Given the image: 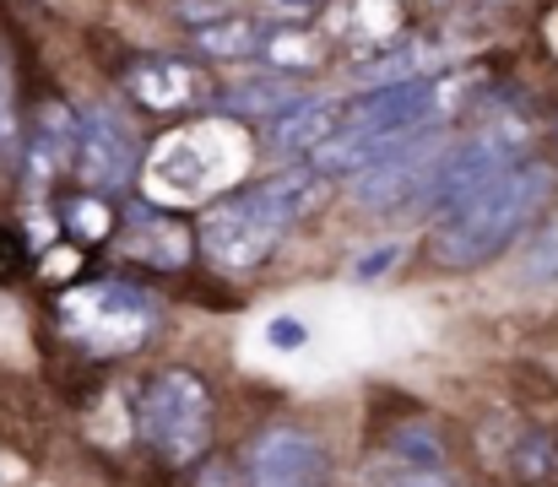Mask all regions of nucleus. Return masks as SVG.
<instances>
[{
	"mask_svg": "<svg viewBox=\"0 0 558 487\" xmlns=\"http://www.w3.org/2000/svg\"><path fill=\"white\" fill-rule=\"evenodd\" d=\"M554 195V168L543 162H505L488 184L461 195L456 206L439 211L434 228V255L445 266H483L494 260L526 222L532 211Z\"/></svg>",
	"mask_w": 558,
	"mask_h": 487,
	"instance_id": "f257e3e1",
	"label": "nucleus"
},
{
	"mask_svg": "<svg viewBox=\"0 0 558 487\" xmlns=\"http://www.w3.org/2000/svg\"><path fill=\"white\" fill-rule=\"evenodd\" d=\"M315 206H320V173L288 168V173H277V179L250 184V190L233 195V200H217V206L201 217V249H206V260H217V266H228V271H250V266H260V260L277 249V239H282L299 217H310Z\"/></svg>",
	"mask_w": 558,
	"mask_h": 487,
	"instance_id": "f03ea898",
	"label": "nucleus"
},
{
	"mask_svg": "<svg viewBox=\"0 0 558 487\" xmlns=\"http://www.w3.org/2000/svg\"><path fill=\"white\" fill-rule=\"evenodd\" d=\"M244 158H250V147L239 142L233 125H190L153 153L147 184L163 200H201V195H217L228 179H239Z\"/></svg>",
	"mask_w": 558,
	"mask_h": 487,
	"instance_id": "7ed1b4c3",
	"label": "nucleus"
},
{
	"mask_svg": "<svg viewBox=\"0 0 558 487\" xmlns=\"http://www.w3.org/2000/svg\"><path fill=\"white\" fill-rule=\"evenodd\" d=\"M60 320L71 330V341H82L87 352H136L147 330L158 325V304L153 293L131 282H93L60 299Z\"/></svg>",
	"mask_w": 558,
	"mask_h": 487,
	"instance_id": "20e7f679",
	"label": "nucleus"
},
{
	"mask_svg": "<svg viewBox=\"0 0 558 487\" xmlns=\"http://www.w3.org/2000/svg\"><path fill=\"white\" fill-rule=\"evenodd\" d=\"M142 434L153 439V450L174 466H190L201 450H206V434H211V395L206 385L185 374V368H169L147 385L142 395Z\"/></svg>",
	"mask_w": 558,
	"mask_h": 487,
	"instance_id": "39448f33",
	"label": "nucleus"
},
{
	"mask_svg": "<svg viewBox=\"0 0 558 487\" xmlns=\"http://www.w3.org/2000/svg\"><path fill=\"white\" fill-rule=\"evenodd\" d=\"M326 455L299 428H266L250 445V487H320Z\"/></svg>",
	"mask_w": 558,
	"mask_h": 487,
	"instance_id": "423d86ee",
	"label": "nucleus"
},
{
	"mask_svg": "<svg viewBox=\"0 0 558 487\" xmlns=\"http://www.w3.org/2000/svg\"><path fill=\"white\" fill-rule=\"evenodd\" d=\"M71 168H76L82 184L98 190V195L131 184V173H136V142H131V131L114 125L109 114L82 120V125H76V158H71Z\"/></svg>",
	"mask_w": 558,
	"mask_h": 487,
	"instance_id": "0eeeda50",
	"label": "nucleus"
},
{
	"mask_svg": "<svg viewBox=\"0 0 558 487\" xmlns=\"http://www.w3.org/2000/svg\"><path fill=\"white\" fill-rule=\"evenodd\" d=\"M337 104L331 98H293L282 114H277V131H271V142H277V153H315L326 136H331V125H337Z\"/></svg>",
	"mask_w": 558,
	"mask_h": 487,
	"instance_id": "6e6552de",
	"label": "nucleus"
},
{
	"mask_svg": "<svg viewBox=\"0 0 558 487\" xmlns=\"http://www.w3.org/2000/svg\"><path fill=\"white\" fill-rule=\"evenodd\" d=\"M71 158H76V120L60 104H49L33 125V162H27L33 184H49L60 168H71Z\"/></svg>",
	"mask_w": 558,
	"mask_h": 487,
	"instance_id": "1a4fd4ad",
	"label": "nucleus"
},
{
	"mask_svg": "<svg viewBox=\"0 0 558 487\" xmlns=\"http://www.w3.org/2000/svg\"><path fill=\"white\" fill-rule=\"evenodd\" d=\"M125 255H136V260H153V266H185L190 255V233L169 217H136L131 222V233H125Z\"/></svg>",
	"mask_w": 558,
	"mask_h": 487,
	"instance_id": "9d476101",
	"label": "nucleus"
},
{
	"mask_svg": "<svg viewBox=\"0 0 558 487\" xmlns=\"http://www.w3.org/2000/svg\"><path fill=\"white\" fill-rule=\"evenodd\" d=\"M131 93L142 104H153V109H185L190 98L201 93V82L190 76L185 65H147V71L131 76Z\"/></svg>",
	"mask_w": 558,
	"mask_h": 487,
	"instance_id": "9b49d317",
	"label": "nucleus"
},
{
	"mask_svg": "<svg viewBox=\"0 0 558 487\" xmlns=\"http://www.w3.org/2000/svg\"><path fill=\"white\" fill-rule=\"evenodd\" d=\"M293 98H299V93H293L288 82L271 76V82H260V87H239V93H228V109H233V114H255V120H277Z\"/></svg>",
	"mask_w": 558,
	"mask_h": 487,
	"instance_id": "f8f14e48",
	"label": "nucleus"
},
{
	"mask_svg": "<svg viewBox=\"0 0 558 487\" xmlns=\"http://www.w3.org/2000/svg\"><path fill=\"white\" fill-rule=\"evenodd\" d=\"M195 44H201L206 54H217V60H239V54L255 49V27H250V22H217V27H201Z\"/></svg>",
	"mask_w": 558,
	"mask_h": 487,
	"instance_id": "ddd939ff",
	"label": "nucleus"
},
{
	"mask_svg": "<svg viewBox=\"0 0 558 487\" xmlns=\"http://www.w3.org/2000/svg\"><path fill=\"white\" fill-rule=\"evenodd\" d=\"M526 282H558V217L548 222V233L526 249Z\"/></svg>",
	"mask_w": 558,
	"mask_h": 487,
	"instance_id": "4468645a",
	"label": "nucleus"
},
{
	"mask_svg": "<svg viewBox=\"0 0 558 487\" xmlns=\"http://www.w3.org/2000/svg\"><path fill=\"white\" fill-rule=\"evenodd\" d=\"M71 228H76V233H87V239H98V233L109 228V211H104L98 200H82V211L71 206Z\"/></svg>",
	"mask_w": 558,
	"mask_h": 487,
	"instance_id": "2eb2a0df",
	"label": "nucleus"
},
{
	"mask_svg": "<svg viewBox=\"0 0 558 487\" xmlns=\"http://www.w3.org/2000/svg\"><path fill=\"white\" fill-rule=\"evenodd\" d=\"M0 142H5V147L16 142V98H11V76H5V65H0Z\"/></svg>",
	"mask_w": 558,
	"mask_h": 487,
	"instance_id": "dca6fc26",
	"label": "nucleus"
},
{
	"mask_svg": "<svg viewBox=\"0 0 558 487\" xmlns=\"http://www.w3.org/2000/svg\"><path fill=\"white\" fill-rule=\"evenodd\" d=\"M390 487H450V483H445V477H439L434 466H417V472H407V477H396V483H390Z\"/></svg>",
	"mask_w": 558,
	"mask_h": 487,
	"instance_id": "f3484780",
	"label": "nucleus"
},
{
	"mask_svg": "<svg viewBox=\"0 0 558 487\" xmlns=\"http://www.w3.org/2000/svg\"><path fill=\"white\" fill-rule=\"evenodd\" d=\"M271 341H277V346H304V325L299 320H277L271 325Z\"/></svg>",
	"mask_w": 558,
	"mask_h": 487,
	"instance_id": "a211bd4d",
	"label": "nucleus"
},
{
	"mask_svg": "<svg viewBox=\"0 0 558 487\" xmlns=\"http://www.w3.org/2000/svg\"><path fill=\"white\" fill-rule=\"evenodd\" d=\"M396 266V244H385V255H369L364 266H359V277H374V271H390Z\"/></svg>",
	"mask_w": 558,
	"mask_h": 487,
	"instance_id": "6ab92c4d",
	"label": "nucleus"
},
{
	"mask_svg": "<svg viewBox=\"0 0 558 487\" xmlns=\"http://www.w3.org/2000/svg\"><path fill=\"white\" fill-rule=\"evenodd\" d=\"M201 487H233V483H228V472H206V477H201Z\"/></svg>",
	"mask_w": 558,
	"mask_h": 487,
	"instance_id": "aec40b11",
	"label": "nucleus"
}]
</instances>
